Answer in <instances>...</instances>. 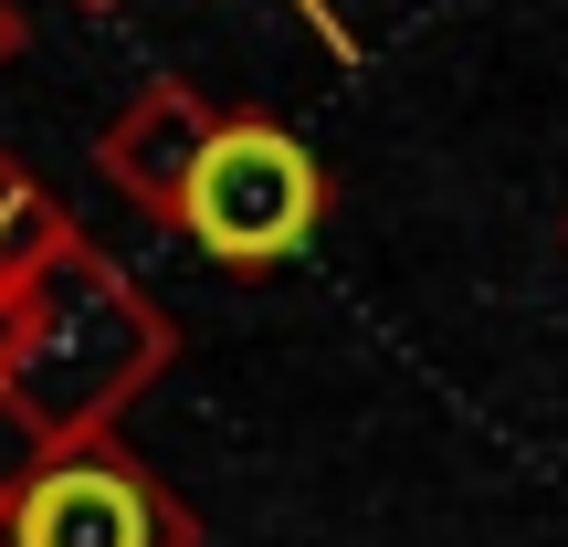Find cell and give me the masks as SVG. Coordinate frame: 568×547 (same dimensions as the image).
<instances>
[{
  "label": "cell",
  "mask_w": 568,
  "mask_h": 547,
  "mask_svg": "<svg viewBox=\"0 0 568 547\" xmlns=\"http://www.w3.org/2000/svg\"><path fill=\"white\" fill-rule=\"evenodd\" d=\"M169 358L159 295H138L74 222L11 274L0 305V401L42 432V443H84L126 389H148Z\"/></svg>",
  "instance_id": "1"
},
{
  "label": "cell",
  "mask_w": 568,
  "mask_h": 547,
  "mask_svg": "<svg viewBox=\"0 0 568 547\" xmlns=\"http://www.w3.org/2000/svg\"><path fill=\"white\" fill-rule=\"evenodd\" d=\"M316 222H326V159L284 117L232 105V117L211 126L201 169H190L180 222H169V232H190L222 274H264V264H284V253L316 243Z\"/></svg>",
  "instance_id": "2"
},
{
  "label": "cell",
  "mask_w": 568,
  "mask_h": 547,
  "mask_svg": "<svg viewBox=\"0 0 568 547\" xmlns=\"http://www.w3.org/2000/svg\"><path fill=\"white\" fill-rule=\"evenodd\" d=\"M0 547H190L159 474L105 443H63L0 495Z\"/></svg>",
  "instance_id": "3"
},
{
  "label": "cell",
  "mask_w": 568,
  "mask_h": 547,
  "mask_svg": "<svg viewBox=\"0 0 568 547\" xmlns=\"http://www.w3.org/2000/svg\"><path fill=\"white\" fill-rule=\"evenodd\" d=\"M211 126H222V105H211L201 84L148 74L138 95H126L116 117H105V138H95L105 190H116L126 211H148V222H180V190H190V169H201Z\"/></svg>",
  "instance_id": "4"
},
{
  "label": "cell",
  "mask_w": 568,
  "mask_h": 547,
  "mask_svg": "<svg viewBox=\"0 0 568 547\" xmlns=\"http://www.w3.org/2000/svg\"><path fill=\"white\" fill-rule=\"evenodd\" d=\"M63 222H74V211H63V201H53V190H42L21 159H0V305H11V274L32 264V253L53 243Z\"/></svg>",
  "instance_id": "5"
},
{
  "label": "cell",
  "mask_w": 568,
  "mask_h": 547,
  "mask_svg": "<svg viewBox=\"0 0 568 547\" xmlns=\"http://www.w3.org/2000/svg\"><path fill=\"white\" fill-rule=\"evenodd\" d=\"M295 11H305V21H316V32H326V53H337V63H358V32H347V21L326 11V0H295Z\"/></svg>",
  "instance_id": "6"
},
{
  "label": "cell",
  "mask_w": 568,
  "mask_h": 547,
  "mask_svg": "<svg viewBox=\"0 0 568 547\" xmlns=\"http://www.w3.org/2000/svg\"><path fill=\"white\" fill-rule=\"evenodd\" d=\"M11 53H21V11L0 0V63H11Z\"/></svg>",
  "instance_id": "7"
},
{
  "label": "cell",
  "mask_w": 568,
  "mask_h": 547,
  "mask_svg": "<svg viewBox=\"0 0 568 547\" xmlns=\"http://www.w3.org/2000/svg\"><path fill=\"white\" fill-rule=\"evenodd\" d=\"M84 11H116V0H84Z\"/></svg>",
  "instance_id": "8"
}]
</instances>
